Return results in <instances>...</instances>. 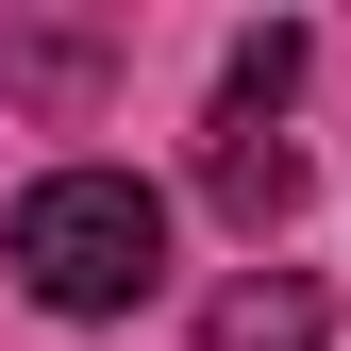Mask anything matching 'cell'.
Wrapping results in <instances>:
<instances>
[{
  "label": "cell",
  "instance_id": "cell-1",
  "mask_svg": "<svg viewBox=\"0 0 351 351\" xmlns=\"http://www.w3.org/2000/svg\"><path fill=\"white\" fill-rule=\"evenodd\" d=\"M0 268L51 301V318H134L167 285V201L134 167H51V184L17 201V234H0Z\"/></svg>",
  "mask_w": 351,
  "mask_h": 351
},
{
  "label": "cell",
  "instance_id": "cell-2",
  "mask_svg": "<svg viewBox=\"0 0 351 351\" xmlns=\"http://www.w3.org/2000/svg\"><path fill=\"white\" fill-rule=\"evenodd\" d=\"M0 101L101 117V101H117V34H101V17H17V0H0Z\"/></svg>",
  "mask_w": 351,
  "mask_h": 351
},
{
  "label": "cell",
  "instance_id": "cell-3",
  "mask_svg": "<svg viewBox=\"0 0 351 351\" xmlns=\"http://www.w3.org/2000/svg\"><path fill=\"white\" fill-rule=\"evenodd\" d=\"M301 184H318V167H301L285 134H251V117H217V134H201V201L234 217V234H285V217H301Z\"/></svg>",
  "mask_w": 351,
  "mask_h": 351
},
{
  "label": "cell",
  "instance_id": "cell-4",
  "mask_svg": "<svg viewBox=\"0 0 351 351\" xmlns=\"http://www.w3.org/2000/svg\"><path fill=\"white\" fill-rule=\"evenodd\" d=\"M201 351H335L318 268H251V285H217V301H201Z\"/></svg>",
  "mask_w": 351,
  "mask_h": 351
},
{
  "label": "cell",
  "instance_id": "cell-5",
  "mask_svg": "<svg viewBox=\"0 0 351 351\" xmlns=\"http://www.w3.org/2000/svg\"><path fill=\"white\" fill-rule=\"evenodd\" d=\"M301 67H318V34H285V17H268V34H234V84H217V117H251V134H268V117L301 101Z\"/></svg>",
  "mask_w": 351,
  "mask_h": 351
}]
</instances>
